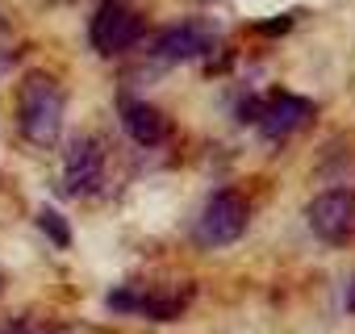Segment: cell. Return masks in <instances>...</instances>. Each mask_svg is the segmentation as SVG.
I'll return each instance as SVG.
<instances>
[{
	"instance_id": "obj_12",
	"label": "cell",
	"mask_w": 355,
	"mask_h": 334,
	"mask_svg": "<svg viewBox=\"0 0 355 334\" xmlns=\"http://www.w3.org/2000/svg\"><path fill=\"white\" fill-rule=\"evenodd\" d=\"M347 301H351V309H355V284H351V297H347Z\"/></svg>"
},
{
	"instance_id": "obj_5",
	"label": "cell",
	"mask_w": 355,
	"mask_h": 334,
	"mask_svg": "<svg viewBox=\"0 0 355 334\" xmlns=\"http://www.w3.org/2000/svg\"><path fill=\"white\" fill-rule=\"evenodd\" d=\"M101 172H105V150H101V142L76 138L67 146V163H63V184H67V193H92L101 184Z\"/></svg>"
},
{
	"instance_id": "obj_9",
	"label": "cell",
	"mask_w": 355,
	"mask_h": 334,
	"mask_svg": "<svg viewBox=\"0 0 355 334\" xmlns=\"http://www.w3.org/2000/svg\"><path fill=\"white\" fill-rule=\"evenodd\" d=\"M38 226L51 234V243H59V247H67V243H71V226H67L55 209H42V213H38Z\"/></svg>"
},
{
	"instance_id": "obj_1",
	"label": "cell",
	"mask_w": 355,
	"mask_h": 334,
	"mask_svg": "<svg viewBox=\"0 0 355 334\" xmlns=\"http://www.w3.org/2000/svg\"><path fill=\"white\" fill-rule=\"evenodd\" d=\"M21 134L34 146H55L63 130V88L51 76H30L21 84V105H17Z\"/></svg>"
},
{
	"instance_id": "obj_3",
	"label": "cell",
	"mask_w": 355,
	"mask_h": 334,
	"mask_svg": "<svg viewBox=\"0 0 355 334\" xmlns=\"http://www.w3.org/2000/svg\"><path fill=\"white\" fill-rule=\"evenodd\" d=\"M309 226H313V234L322 243H334V247L351 243V234H355V193L351 188L322 193L309 205Z\"/></svg>"
},
{
	"instance_id": "obj_4",
	"label": "cell",
	"mask_w": 355,
	"mask_h": 334,
	"mask_svg": "<svg viewBox=\"0 0 355 334\" xmlns=\"http://www.w3.org/2000/svg\"><path fill=\"white\" fill-rule=\"evenodd\" d=\"M138 30H142V21L121 5V0H105V5L96 9V17H92V46L101 51V55H121L125 46H134V38H138Z\"/></svg>"
},
{
	"instance_id": "obj_10",
	"label": "cell",
	"mask_w": 355,
	"mask_h": 334,
	"mask_svg": "<svg viewBox=\"0 0 355 334\" xmlns=\"http://www.w3.org/2000/svg\"><path fill=\"white\" fill-rule=\"evenodd\" d=\"M109 305H113L117 313H138V309H142V297H138V292L117 288V292H109Z\"/></svg>"
},
{
	"instance_id": "obj_11",
	"label": "cell",
	"mask_w": 355,
	"mask_h": 334,
	"mask_svg": "<svg viewBox=\"0 0 355 334\" xmlns=\"http://www.w3.org/2000/svg\"><path fill=\"white\" fill-rule=\"evenodd\" d=\"M5 71H9V55H5V51H0V76H5Z\"/></svg>"
},
{
	"instance_id": "obj_7",
	"label": "cell",
	"mask_w": 355,
	"mask_h": 334,
	"mask_svg": "<svg viewBox=\"0 0 355 334\" xmlns=\"http://www.w3.org/2000/svg\"><path fill=\"white\" fill-rule=\"evenodd\" d=\"M309 113L313 109L305 96H272L259 113V130H263V138H288V134H297V125L309 121Z\"/></svg>"
},
{
	"instance_id": "obj_13",
	"label": "cell",
	"mask_w": 355,
	"mask_h": 334,
	"mask_svg": "<svg viewBox=\"0 0 355 334\" xmlns=\"http://www.w3.org/2000/svg\"><path fill=\"white\" fill-rule=\"evenodd\" d=\"M42 334H71V330H42Z\"/></svg>"
},
{
	"instance_id": "obj_6",
	"label": "cell",
	"mask_w": 355,
	"mask_h": 334,
	"mask_svg": "<svg viewBox=\"0 0 355 334\" xmlns=\"http://www.w3.org/2000/svg\"><path fill=\"white\" fill-rule=\"evenodd\" d=\"M214 46V30L205 21H180V26H167L155 38V55L159 59H197Z\"/></svg>"
},
{
	"instance_id": "obj_2",
	"label": "cell",
	"mask_w": 355,
	"mask_h": 334,
	"mask_svg": "<svg viewBox=\"0 0 355 334\" xmlns=\"http://www.w3.org/2000/svg\"><path fill=\"white\" fill-rule=\"evenodd\" d=\"M247 222H251L247 201L239 193H218L197 222V243L201 247H230L247 234Z\"/></svg>"
},
{
	"instance_id": "obj_8",
	"label": "cell",
	"mask_w": 355,
	"mask_h": 334,
	"mask_svg": "<svg viewBox=\"0 0 355 334\" xmlns=\"http://www.w3.org/2000/svg\"><path fill=\"white\" fill-rule=\"evenodd\" d=\"M121 125H125V134L138 142V146H155V142H163V117H159V109H150L146 100H121Z\"/></svg>"
}]
</instances>
